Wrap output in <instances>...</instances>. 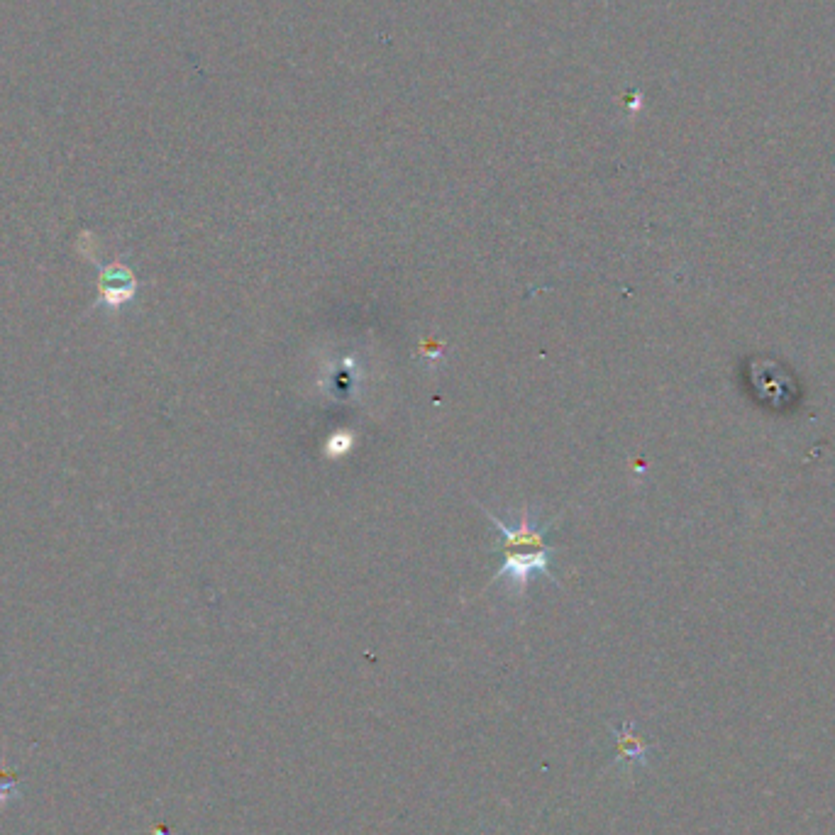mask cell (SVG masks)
I'll list each match as a JSON object with an SVG mask.
<instances>
[{
  "label": "cell",
  "mask_w": 835,
  "mask_h": 835,
  "mask_svg": "<svg viewBox=\"0 0 835 835\" xmlns=\"http://www.w3.org/2000/svg\"><path fill=\"white\" fill-rule=\"evenodd\" d=\"M484 513H486V518H489V521L501 530V543L496 545V550L503 552V564L496 569L491 584L499 582V579H508V582L516 586L521 596H525L530 579H533L535 574H545L550 582L560 584L550 567V560H552V555H555V550L545 545V533L552 528V521L538 528V525L533 523V516H530L528 506H523L521 523H518L516 528H508L501 518H496L494 513L486 511V508H484Z\"/></svg>",
  "instance_id": "cell-1"
},
{
  "label": "cell",
  "mask_w": 835,
  "mask_h": 835,
  "mask_svg": "<svg viewBox=\"0 0 835 835\" xmlns=\"http://www.w3.org/2000/svg\"><path fill=\"white\" fill-rule=\"evenodd\" d=\"M352 447H355V433L352 430H337L325 440V455L330 460H340V457L350 455Z\"/></svg>",
  "instance_id": "cell-2"
}]
</instances>
